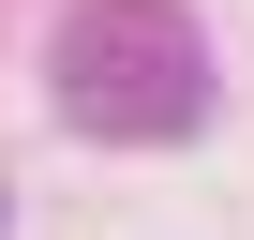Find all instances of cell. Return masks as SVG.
<instances>
[{
    "label": "cell",
    "mask_w": 254,
    "mask_h": 240,
    "mask_svg": "<svg viewBox=\"0 0 254 240\" xmlns=\"http://www.w3.org/2000/svg\"><path fill=\"white\" fill-rule=\"evenodd\" d=\"M45 75L90 135H194L209 120V45H194L180 0H75Z\"/></svg>",
    "instance_id": "1"
}]
</instances>
